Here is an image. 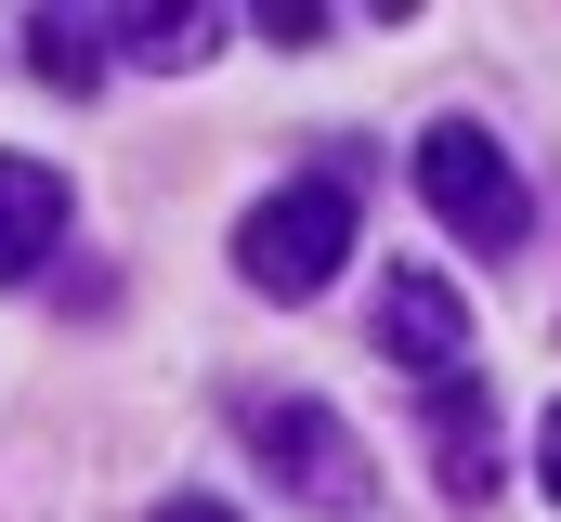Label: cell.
<instances>
[{"mask_svg":"<svg viewBox=\"0 0 561 522\" xmlns=\"http://www.w3.org/2000/svg\"><path fill=\"white\" fill-rule=\"evenodd\" d=\"M105 26H118L131 66H196V53L222 39V13H105Z\"/></svg>","mask_w":561,"mask_h":522,"instance_id":"cell-8","label":"cell"},{"mask_svg":"<svg viewBox=\"0 0 561 522\" xmlns=\"http://www.w3.org/2000/svg\"><path fill=\"white\" fill-rule=\"evenodd\" d=\"M66 249V170L53 157H0V287H26Z\"/></svg>","mask_w":561,"mask_h":522,"instance_id":"cell-5","label":"cell"},{"mask_svg":"<svg viewBox=\"0 0 561 522\" xmlns=\"http://www.w3.org/2000/svg\"><path fill=\"white\" fill-rule=\"evenodd\" d=\"M379 353L405 366L419 392L470 379V300L431 274V261H405V274H379Z\"/></svg>","mask_w":561,"mask_h":522,"instance_id":"cell-4","label":"cell"},{"mask_svg":"<svg viewBox=\"0 0 561 522\" xmlns=\"http://www.w3.org/2000/svg\"><path fill=\"white\" fill-rule=\"evenodd\" d=\"M536 484H549V497H561V405H549V418H536Z\"/></svg>","mask_w":561,"mask_h":522,"instance_id":"cell-9","label":"cell"},{"mask_svg":"<svg viewBox=\"0 0 561 522\" xmlns=\"http://www.w3.org/2000/svg\"><path fill=\"white\" fill-rule=\"evenodd\" d=\"M249 444H262V470H275L300 510L353 522L366 497H379V470H366V444H353V418L340 405H313V392H287V405H262L249 418Z\"/></svg>","mask_w":561,"mask_h":522,"instance_id":"cell-3","label":"cell"},{"mask_svg":"<svg viewBox=\"0 0 561 522\" xmlns=\"http://www.w3.org/2000/svg\"><path fill=\"white\" fill-rule=\"evenodd\" d=\"M419 196H431V223H444L457 249H483V261H510L536 236V183L510 170V144L483 118H431L419 130Z\"/></svg>","mask_w":561,"mask_h":522,"instance_id":"cell-1","label":"cell"},{"mask_svg":"<svg viewBox=\"0 0 561 522\" xmlns=\"http://www.w3.org/2000/svg\"><path fill=\"white\" fill-rule=\"evenodd\" d=\"M157 522H236V510H222V497H170Z\"/></svg>","mask_w":561,"mask_h":522,"instance_id":"cell-10","label":"cell"},{"mask_svg":"<svg viewBox=\"0 0 561 522\" xmlns=\"http://www.w3.org/2000/svg\"><path fill=\"white\" fill-rule=\"evenodd\" d=\"M105 39H118L105 13H26V66H39L53 92H92V79H105Z\"/></svg>","mask_w":561,"mask_h":522,"instance_id":"cell-7","label":"cell"},{"mask_svg":"<svg viewBox=\"0 0 561 522\" xmlns=\"http://www.w3.org/2000/svg\"><path fill=\"white\" fill-rule=\"evenodd\" d=\"M340 261H353V170H300V183H275L236 223V274L262 300H313Z\"/></svg>","mask_w":561,"mask_h":522,"instance_id":"cell-2","label":"cell"},{"mask_svg":"<svg viewBox=\"0 0 561 522\" xmlns=\"http://www.w3.org/2000/svg\"><path fill=\"white\" fill-rule=\"evenodd\" d=\"M431 470H444L457 510L496 497V405H483V379H444V392H431Z\"/></svg>","mask_w":561,"mask_h":522,"instance_id":"cell-6","label":"cell"}]
</instances>
